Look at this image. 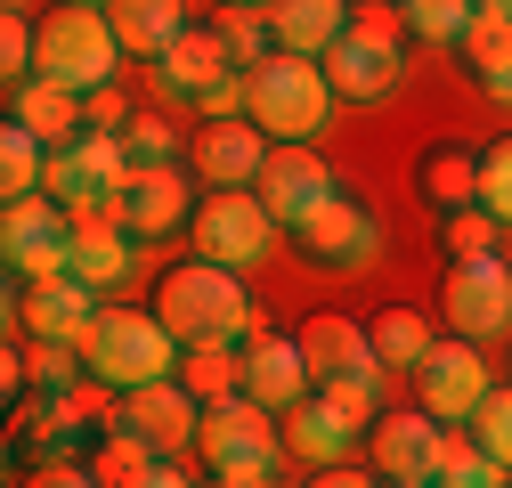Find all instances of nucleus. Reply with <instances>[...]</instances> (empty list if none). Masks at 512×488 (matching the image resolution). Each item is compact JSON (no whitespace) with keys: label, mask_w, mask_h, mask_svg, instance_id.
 Instances as JSON below:
<instances>
[{"label":"nucleus","mask_w":512,"mask_h":488,"mask_svg":"<svg viewBox=\"0 0 512 488\" xmlns=\"http://www.w3.org/2000/svg\"><path fill=\"white\" fill-rule=\"evenodd\" d=\"M9 122H25V131L41 139V147H74L82 131H90V106L74 98V90H57V82H17V98H9Z\"/></svg>","instance_id":"412c9836"},{"label":"nucleus","mask_w":512,"mask_h":488,"mask_svg":"<svg viewBox=\"0 0 512 488\" xmlns=\"http://www.w3.org/2000/svg\"><path fill=\"white\" fill-rule=\"evenodd\" d=\"M350 440H358V432H350V423H342L326 399H317V391H309L301 407H285V448H293L301 464L326 472V464H342V456H350Z\"/></svg>","instance_id":"393cba45"},{"label":"nucleus","mask_w":512,"mask_h":488,"mask_svg":"<svg viewBox=\"0 0 512 488\" xmlns=\"http://www.w3.org/2000/svg\"><path fill=\"white\" fill-rule=\"evenodd\" d=\"M472 9H480V0H407V33H423V41H464Z\"/></svg>","instance_id":"e433bc0d"},{"label":"nucleus","mask_w":512,"mask_h":488,"mask_svg":"<svg viewBox=\"0 0 512 488\" xmlns=\"http://www.w3.org/2000/svg\"><path fill=\"white\" fill-rule=\"evenodd\" d=\"M301 358H309V383H342V375H366L374 366V342H366V326H350V318H309L301 334Z\"/></svg>","instance_id":"4be33fe9"},{"label":"nucleus","mask_w":512,"mask_h":488,"mask_svg":"<svg viewBox=\"0 0 512 488\" xmlns=\"http://www.w3.org/2000/svg\"><path fill=\"white\" fill-rule=\"evenodd\" d=\"M155 318L179 334V350H204V342H252L261 334V301H252L244 269H220V261H179L163 285H155Z\"/></svg>","instance_id":"f257e3e1"},{"label":"nucleus","mask_w":512,"mask_h":488,"mask_svg":"<svg viewBox=\"0 0 512 488\" xmlns=\"http://www.w3.org/2000/svg\"><path fill=\"white\" fill-rule=\"evenodd\" d=\"M252 196L277 212V228H301L317 204L334 196V163L317 155V147H269V171L252 179Z\"/></svg>","instance_id":"ddd939ff"},{"label":"nucleus","mask_w":512,"mask_h":488,"mask_svg":"<svg viewBox=\"0 0 512 488\" xmlns=\"http://www.w3.org/2000/svg\"><path fill=\"white\" fill-rule=\"evenodd\" d=\"M439 432H447V423H439L431 407L382 415V423H374V472H382V480H439Z\"/></svg>","instance_id":"6ab92c4d"},{"label":"nucleus","mask_w":512,"mask_h":488,"mask_svg":"<svg viewBox=\"0 0 512 488\" xmlns=\"http://www.w3.org/2000/svg\"><path fill=\"white\" fill-rule=\"evenodd\" d=\"M309 488H374V472H350V464H326Z\"/></svg>","instance_id":"37998d69"},{"label":"nucleus","mask_w":512,"mask_h":488,"mask_svg":"<svg viewBox=\"0 0 512 488\" xmlns=\"http://www.w3.org/2000/svg\"><path fill=\"white\" fill-rule=\"evenodd\" d=\"M415 383H423V407H431L439 423H472V407L496 391L488 366H480V342H464V334L431 342V358L415 366Z\"/></svg>","instance_id":"9b49d317"},{"label":"nucleus","mask_w":512,"mask_h":488,"mask_svg":"<svg viewBox=\"0 0 512 488\" xmlns=\"http://www.w3.org/2000/svg\"><path fill=\"white\" fill-rule=\"evenodd\" d=\"M244 391L261 399V407H301L317 383H309V358H301V342L293 334H252L244 342Z\"/></svg>","instance_id":"aec40b11"},{"label":"nucleus","mask_w":512,"mask_h":488,"mask_svg":"<svg viewBox=\"0 0 512 488\" xmlns=\"http://www.w3.org/2000/svg\"><path fill=\"white\" fill-rule=\"evenodd\" d=\"M74 9H106V0H74Z\"/></svg>","instance_id":"603ef678"},{"label":"nucleus","mask_w":512,"mask_h":488,"mask_svg":"<svg viewBox=\"0 0 512 488\" xmlns=\"http://www.w3.org/2000/svg\"><path fill=\"white\" fill-rule=\"evenodd\" d=\"M374 391H382V366H366V375H342V383H317V399H326L342 423H350V432H374Z\"/></svg>","instance_id":"72a5a7b5"},{"label":"nucleus","mask_w":512,"mask_h":488,"mask_svg":"<svg viewBox=\"0 0 512 488\" xmlns=\"http://www.w3.org/2000/svg\"><path fill=\"white\" fill-rule=\"evenodd\" d=\"M41 171H49V147L25 131V122H9V131H0V188H9V204L41 188Z\"/></svg>","instance_id":"c756f323"},{"label":"nucleus","mask_w":512,"mask_h":488,"mask_svg":"<svg viewBox=\"0 0 512 488\" xmlns=\"http://www.w3.org/2000/svg\"><path fill=\"white\" fill-rule=\"evenodd\" d=\"M269 147L277 139L252 114H220V122L196 131V155H187V163H196V179H212V188H252V179L269 171Z\"/></svg>","instance_id":"f8f14e48"},{"label":"nucleus","mask_w":512,"mask_h":488,"mask_svg":"<svg viewBox=\"0 0 512 488\" xmlns=\"http://www.w3.org/2000/svg\"><path fill=\"white\" fill-rule=\"evenodd\" d=\"M423 196H431V204H447V212L480 204V155H464V147L423 155Z\"/></svg>","instance_id":"c85d7f7f"},{"label":"nucleus","mask_w":512,"mask_h":488,"mask_svg":"<svg viewBox=\"0 0 512 488\" xmlns=\"http://www.w3.org/2000/svg\"><path fill=\"white\" fill-rule=\"evenodd\" d=\"M293 236H301V253L326 261V269H366V261L382 253V220H374L366 204H350V196H326Z\"/></svg>","instance_id":"4468645a"},{"label":"nucleus","mask_w":512,"mask_h":488,"mask_svg":"<svg viewBox=\"0 0 512 488\" xmlns=\"http://www.w3.org/2000/svg\"><path fill=\"white\" fill-rule=\"evenodd\" d=\"M366 342H374V366H382V375H415L439 334H431L423 310H382V318L366 326Z\"/></svg>","instance_id":"a878e982"},{"label":"nucleus","mask_w":512,"mask_h":488,"mask_svg":"<svg viewBox=\"0 0 512 488\" xmlns=\"http://www.w3.org/2000/svg\"><path fill=\"white\" fill-rule=\"evenodd\" d=\"M480 90H488L496 106H512V57H504V66H496V74H480Z\"/></svg>","instance_id":"c03bdc74"},{"label":"nucleus","mask_w":512,"mask_h":488,"mask_svg":"<svg viewBox=\"0 0 512 488\" xmlns=\"http://www.w3.org/2000/svg\"><path fill=\"white\" fill-rule=\"evenodd\" d=\"M244 114L261 122L277 147H309V139L334 122V82H326L317 57L269 49L261 66H244Z\"/></svg>","instance_id":"f03ea898"},{"label":"nucleus","mask_w":512,"mask_h":488,"mask_svg":"<svg viewBox=\"0 0 512 488\" xmlns=\"http://www.w3.org/2000/svg\"><path fill=\"white\" fill-rule=\"evenodd\" d=\"M155 440H139L131 423H106V440H98V456H90V472H98V488H147L155 480Z\"/></svg>","instance_id":"bb28decb"},{"label":"nucleus","mask_w":512,"mask_h":488,"mask_svg":"<svg viewBox=\"0 0 512 488\" xmlns=\"http://www.w3.org/2000/svg\"><path fill=\"white\" fill-rule=\"evenodd\" d=\"M431 488H480V480H431Z\"/></svg>","instance_id":"8fccbe9b"},{"label":"nucleus","mask_w":512,"mask_h":488,"mask_svg":"<svg viewBox=\"0 0 512 488\" xmlns=\"http://www.w3.org/2000/svg\"><path fill=\"white\" fill-rule=\"evenodd\" d=\"M374 488H431V480H374Z\"/></svg>","instance_id":"de8ad7c7"},{"label":"nucleus","mask_w":512,"mask_h":488,"mask_svg":"<svg viewBox=\"0 0 512 488\" xmlns=\"http://www.w3.org/2000/svg\"><path fill=\"white\" fill-rule=\"evenodd\" d=\"M269 25H277V49H293V57H326V49L350 33V0H277Z\"/></svg>","instance_id":"b1692460"},{"label":"nucleus","mask_w":512,"mask_h":488,"mask_svg":"<svg viewBox=\"0 0 512 488\" xmlns=\"http://www.w3.org/2000/svg\"><path fill=\"white\" fill-rule=\"evenodd\" d=\"M228 9H277V0H228Z\"/></svg>","instance_id":"09e8293b"},{"label":"nucleus","mask_w":512,"mask_h":488,"mask_svg":"<svg viewBox=\"0 0 512 488\" xmlns=\"http://www.w3.org/2000/svg\"><path fill=\"white\" fill-rule=\"evenodd\" d=\"M114 66H122V41L106 25V9H74V0H57L41 17V49H33V74L57 82V90H114Z\"/></svg>","instance_id":"20e7f679"},{"label":"nucleus","mask_w":512,"mask_h":488,"mask_svg":"<svg viewBox=\"0 0 512 488\" xmlns=\"http://www.w3.org/2000/svg\"><path fill=\"white\" fill-rule=\"evenodd\" d=\"M439 318H447V334H464V342L504 334V326H512V269H504L496 253L456 261L447 285H439Z\"/></svg>","instance_id":"6e6552de"},{"label":"nucleus","mask_w":512,"mask_h":488,"mask_svg":"<svg viewBox=\"0 0 512 488\" xmlns=\"http://www.w3.org/2000/svg\"><path fill=\"white\" fill-rule=\"evenodd\" d=\"M326 82H334V98H391L399 90V41L391 33H366V25H350L326 57Z\"/></svg>","instance_id":"f3484780"},{"label":"nucleus","mask_w":512,"mask_h":488,"mask_svg":"<svg viewBox=\"0 0 512 488\" xmlns=\"http://www.w3.org/2000/svg\"><path fill=\"white\" fill-rule=\"evenodd\" d=\"M480 204L512 228V139H496V147L480 155Z\"/></svg>","instance_id":"ea45409f"},{"label":"nucleus","mask_w":512,"mask_h":488,"mask_svg":"<svg viewBox=\"0 0 512 488\" xmlns=\"http://www.w3.org/2000/svg\"><path fill=\"white\" fill-rule=\"evenodd\" d=\"M179 383L196 391L204 407H212V399H236V391H244V350H228V342L187 350V358H179Z\"/></svg>","instance_id":"cd10ccee"},{"label":"nucleus","mask_w":512,"mask_h":488,"mask_svg":"<svg viewBox=\"0 0 512 488\" xmlns=\"http://www.w3.org/2000/svg\"><path fill=\"white\" fill-rule=\"evenodd\" d=\"M196 448L212 456V472H277L285 423H277V407H261L252 391H236V399H212V407H204Z\"/></svg>","instance_id":"39448f33"},{"label":"nucleus","mask_w":512,"mask_h":488,"mask_svg":"<svg viewBox=\"0 0 512 488\" xmlns=\"http://www.w3.org/2000/svg\"><path fill=\"white\" fill-rule=\"evenodd\" d=\"M25 9H33V0H9V17H25Z\"/></svg>","instance_id":"3c124183"},{"label":"nucleus","mask_w":512,"mask_h":488,"mask_svg":"<svg viewBox=\"0 0 512 488\" xmlns=\"http://www.w3.org/2000/svg\"><path fill=\"white\" fill-rule=\"evenodd\" d=\"M74 163L90 171V188H122V179H131V147H122V131H82L74 139Z\"/></svg>","instance_id":"473e14b6"},{"label":"nucleus","mask_w":512,"mask_h":488,"mask_svg":"<svg viewBox=\"0 0 512 488\" xmlns=\"http://www.w3.org/2000/svg\"><path fill=\"white\" fill-rule=\"evenodd\" d=\"M472 432H480V448H488L496 464H512V383L488 391V399L472 407Z\"/></svg>","instance_id":"4c0bfd02"},{"label":"nucleus","mask_w":512,"mask_h":488,"mask_svg":"<svg viewBox=\"0 0 512 488\" xmlns=\"http://www.w3.org/2000/svg\"><path fill=\"white\" fill-rule=\"evenodd\" d=\"M106 423H131L139 440H155V456H179L187 440L204 432V399L187 391L179 375H163V383H139V391H122Z\"/></svg>","instance_id":"1a4fd4ad"},{"label":"nucleus","mask_w":512,"mask_h":488,"mask_svg":"<svg viewBox=\"0 0 512 488\" xmlns=\"http://www.w3.org/2000/svg\"><path fill=\"white\" fill-rule=\"evenodd\" d=\"M456 49L472 57L480 74H496L504 57H512V9H488V0H480V9H472V25H464V41H456Z\"/></svg>","instance_id":"7c9ffc66"},{"label":"nucleus","mask_w":512,"mask_h":488,"mask_svg":"<svg viewBox=\"0 0 512 488\" xmlns=\"http://www.w3.org/2000/svg\"><path fill=\"white\" fill-rule=\"evenodd\" d=\"M25 375L41 383V391H74L90 366H82V342H33L25 350Z\"/></svg>","instance_id":"c9c22d12"},{"label":"nucleus","mask_w":512,"mask_h":488,"mask_svg":"<svg viewBox=\"0 0 512 488\" xmlns=\"http://www.w3.org/2000/svg\"><path fill=\"white\" fill-rule=\"evenodd\" d=\"M114 220L131 228V236H171L179 220H196V179H179V163L131 171L114 188Z\"/></svg>","instance_id":"2eb2a0df"},{"label":"nucleus","mask_w":512,"mask_h":488,"mask_svg":"<svg viewBox=\"0 0 512 488\" xmlns=\"http://www.w3.org/2000/svg\"><path fill=\"white\" fill-rule=\"evenodd\" d=\"M220 41H228V57L236 66H261V57L277 49V25H269V9H220V25H212Z\"/></svg>","instance_id":"2f4dec72"},{"label":"nucleus","mask_w":512,"mask_h":488,"mask_svg":"<svg viewBox=\"0 0 512 488\" xmlns=\"http://www.w3.org/2000/svg\"><path fill=\"white\" fill-rule=\"evenodd\" d=\"M147 488H187V472H179V464H171V456H163V464H155V480H147Z\"/></svg>","instance_id":"49530a36"},{"label":"nucleus","mask_w":512,"mask_h":488,"mask_svg":"<svg viewBox=\"0 0 512 488\" xmlns=\"http://www.w3.org/2000/svg\"><path fill=\"white\" fill-rule=\"evenodd\" d=\"M228 74H244V66L228 57V41H220V33H204V25H187V33L155 57V90H163V98H187V106H204Z\"/></svg>","instance_id":"dca6fc26"},{"label":"nucleus","mask_w":512,"mask_h":488,"mask_svg":"<svg viewBox=\"0 0 512 488\" xmlns=\"http://www.w3.org/2000/svg\"><path fill=\"white\" fill-rule=\"evenodd\" d=\"M488 9H512V0H488Z\"/></svg>","instance_id":"864d4df0"},{"label":"nucleus","mask_w":512,"mask_h":488,"mask_svg":"<svg viewBox=\"0 0 512 488\" xmlns=\"http://www.w3.org/2000/svg\"><path fill=\"white\" fill-rule=\"evenodd\" d=\"M0 244H9L17 277H66V261H74V204H57L49 188L17 196L9 220H0Z\"/></svg>","instance_id":"0eeeda50"},{"label":"nucleus","mask_w":512,"mask_h":488,"mask_svg":"<svg viewBox=\"0 0 512 488\" xmlns=\"http://www.w3.org/2000/svg\"><path fill=\"white\" fill-rule=\"evenodd\" d=\"M496 228H504V220H496L488 204H464L456 220H447V253H456V261H480L488 244H496Z\"/></svg>","instance_id":"58836bf2"},{"label":"nucleus","mask_w":512,"mask_h":488,"mask_svg":"<svg viewBox=\"0 0 512 488\" xmlns=\"http://www.w3.org/2000/svg\"><path fill=\"white\" fill-rule=\"evenodd\" d=\"M106 25H114V41H122V57H155L187 33V9L179 0H106Z\"/></svg>","instance_id":"5701e85b"},{"label":"nucleus","mask_w":512,"mask_h":488,"mask_svg":"<svg viewBox=\"0 0 512 488\" xmlns=\"http://www.w3.org/2000/svg\"><path fill=\"white\" fill-rule=\"evenodd\" d=\"M212 488H269V472H220Z\"/></svg>","instance_id":"a18cd8bd"},{"label":"nucleus","mask_w":512,"mask_h":488,"mask_svg":"<svg viewBox=\"0 0 512 488\" xmlns=\"http://www.w3.org/2000/svg\"><path fill=\"white\" fill-rule=\"evenodd\" d=\"M25 488H98V472L90 464H66V456H57V464H33V480Z\"/></svg>","instance_id":"a19ab883"},{"label":"nucleus","mask_w":512,"mask_h":488,"mask_svg":"<svg viewBox=\"0 0 512 488\" xmlns=\"http://www.w3.org/2000/svg\"><path fill=\"white\" fill-rule=\"evenodd\" d=\"M90 318H98V293L82 277H33V293L17 301V326L33 342H82Z\"/></svg>","instance_id":"a211bd4d"},{"label":"nucleus","mask_w":512,"mask_h":488,"mask_svg":"<svg viewBox=\"0 0 512 488\" xmlns=\"http://www.w3.org/2000/svg\"><path fill=\"white\" fill-rule=\"evenodd\" d=\"M122 147H131V171H155V163H179V131L163 114H131L122 122Z\"/></svg>","instance_id":"f704fd0d"},{"label":"nucleus","mask_w":512,"mask_h":488,"mask_svg":"<svg viewBox=\"0 0 512 488\" xmlns=\"http://www.w3.org/2000/svg\"><path fill=\"white\" fill-rule=\"evenodd\" d=\"M187 228H196V253L220 261V269H252V261H269V244H277V212L252 188H212Z\"/></svg>","instance_id":"423d86ee"},{"label":"nucleus","mask_w":512,"mask_h":488,"mask_svg":"<svg viewBox=\"0 0 512 488\" xmlns=\"http://www.w3.org/2000/svg\"><path fill=\"white\" fill-rule=\"evenodd\" d=\"M82 106H90V131H122V122H131V106H122V90H90Z\"/></svg>","instance_id":"79ce46f5"},{"label":"nucleus","mask_w":512,"mask_h":488,"mask_svg":"<svg viewBox=\"0 0 512 488\" xmlns=\"http://www.w3.org/2000/svg\"><path fill=\"white\" fill-rule=\"evenodd\" d=\"M66 277H82L98 301L139 277V244H131V228L114 220V196L90 204V212H74V261H66Z\"/></svg>","instance_id":"9d476101"},{"label":"nucleus","mask_w":512,"mask_h":488,"mask_svg":"<svg viewBox=\"0 0 512 488\" xmlns=\"http://www.w3.org/2000/svg\"><path fill=\"white\" fill-rule=\"evenodd\" d=\"M82 366L122 399V391H139V383H163V375H179V334L155 318V310H106L98 301V318H90V334H82Z\"/></svg>","instance_id":"7ed1b4c3"}]
</instances>
